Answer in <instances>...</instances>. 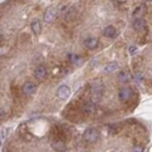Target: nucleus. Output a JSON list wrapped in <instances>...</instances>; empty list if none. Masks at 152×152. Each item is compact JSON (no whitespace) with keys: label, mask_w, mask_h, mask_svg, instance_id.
<instances>
[{"label":"nucleus","mask_w":152,"mask_h":152,"mask_svg":"<svg viewBox=\"0 0 152 152\" xmlns=\"http://www.w3.org/2000/svg\"><path fill=\"white\" fill-rule=\"evenodd\" d=\"M83 138L86 142L93 144V142H95L99 139V131L94 127L87 128L83 134Z\"/></svg>","instance_id":"nucleus-1"},{"label":"nucleus","mask_w":152,"mask_h":152,"mask_svg":"<svg viewBox=\"0 0 152 152\" xmlns=\"http://www.w3.org/2000/svg\"><path fill=\"white\" fill-rule=\"evenodd\" d=\"M133 95V90L130 88H123L120 89L119 91V99H120L121 102H126L128 101L129 99H131Z\"/></svg>","instance_id":"nucleus-2"},{"label":"nucleus","mask_w":152,"mask_h":152,"mask_svg":"<svg viewBox=\"0 0 152 152\" xmlns=\"http://www.w3.org/2000/svg\"><path fill=\"white\" fill-rule=\"evenodd\" d=\"M57 15V11L56 8L54 7H49L44 13V21L46 23H51L52 21L55 20Z\"/></svg>","instance_id":"nucleus-3"},{"label":"nucleus","mask_w":152,"mask_h":152,"mask_svg":"<svg viewBox=\"0 0 152 152\" xmlns=\"http://www.w3.org/2000/svg\"><path fill=\"white\" fill-rule=\"evenodd\" d=\"M56 95H57V97H58L59 99H61V100L68 99L69 97V95H70V88L68 87V86L62 85L58 88V89H57Z\"/></svg>","instance_id":"nucleus-4"},{"label":"nucleus","mask_w":152,"mask_h":152,"mask_svg":"<svg viewBox=\"0 0 152 152\" xmlns=\"http://www.w3.org/2000/svg\"><path fill=\"white\" fill-rule=\"evenodd\" d=\"M36 91V86L32 82H27L23 85L22 87V92L26 96H31V95L34 94Z\"/></svg>","instance_id":"nucleus-5"},{"label":"nucleus","mask_w":152,"mask_h":152,"mask_svg":"<svg viewBox=\"0 0 152 152\" xmlns=\"http://www.w3.org/2000/svg\"><path fill=\"white\" fill-rule=\"evenodd\" d=\"M95 110H96V104H95L93 101H88L82 106V111L83 113L87 114V115L93 114Z\"/></svg>","instance_id":"nucleus-6"},{"label":"nucleus","mask_w":152,"mask_h":152,"mask_svg":"<svg viewBox=\"0 0 152 152\" xmlns=\"http://www.w3.org/2000/svg\"><path fill=\"white\" fill-rule=\"evenodd\" d=\"M84 45L86 46V48H88V50H94L98 47L99 41L97 38H95V37H88L85 39Z\"/></svg>","instance_id":"nucleus-7"},{"label":"nucleus","mask_w":152,"mask_h":152,"mask_svg":"<svg viewBox=\"0 0 152 152\" xmlns=\"http://www.w3.org/2000/svg\"><path fill=\"white\" fill-rule=\"evenodd\" d=\"M47 75V69L45 66H38L34 70V77L37 80H43Z\"/></svg>","instance_id":"nucleus-8"},{"label":"nucleus","mask_w":152,"mask_h":152,"mask_svg":"<svg viewBox=\"0 0 152 152\" xmlns=\"http://www.w3.org/2000/svg\"><path fill=\"white\" fill-rule=\"evenodd\" d=\"M146 26V21L142 18H136L132 23V27L135 31H142Z\"/></svg>","instance_id":"nucleus-9"},{"label":"nucleus","mask_w":152,"mask_h":152,"mask_svg":"<svg viewBox=\"0 0 152 152\" xmlns=\"http://www.w3.org/2000/svg\"><path fill=\"white\" fill-rule=\"evenodd\" d=\"M145 12H146V6L145 4H142L134 10L132 15L135 18H142L145 14Z\"/></svg>","instance_id":"nucleus-10"},{"label":"nucleus","mask_w":152,"mask_h":152,"mask_svg":"<svg viewBox=\"0 0 152 152\" xmlns=\"http://www.w3.org/2000/svg\"><path fill=\"white\" fill-rule=\"evenodd\" d=\"M118 69H119V64L117 62L113 61V62H110V63H107L104 66V71L107 73H111V72H114L115 70H117Z\"/></svg>","instance_id":"nucleus-11"},{"label":"nucleus","mask_w":152,"mask_h":152,"mask_svg":"<svg viewBox=\"0 0 152 152\" xmlns=\"http://www.w3.org/2000/svg\"><path fill=\"white\" fill-rule=\"evenodd\" d=\"M68 58L69 60V62L71 64L76 65V66H80L81 64L83 63V59L82 57L75 54V53H69L68 54Z\"/></svg>","instance_id":"nucleus-12"},{"label":"nucleus","mask_w":152,"mask_h":152,"mask_svg":"<svg viewBox=\"0 0 152 152\" xmlns=\"http://www.w3.org/2000/svg\"><path fill=\"white\" fill-rule=\"evenodd\" d=\"M104 35L107 38H114L117 35V31L113 26H107L104 30Z\"/></svg>","instance_id":"nucleus-13"},{"label":"nucleus","mask_w":152,"mask_h":152,"mask_svg":"<svg viewBox=\"0 0 152 152\" xmlns=\"http://www.w3.org/2000/svg\"><path fill=\"white\" fill-rule=\"evenodd\" d=\"M31 28L32 32L34 33L35 35H39L42 31V25L39 20H33L31 24Z\"/></svg>","instance_id":"nucleus-14"},{"label":"nucleus","mask_w":152,"mask_h":152,"mask_svg":"<svg viewBox=\"0 0 152 152\" xmlns=\"http://www.w3.org/2000/svg\"><path fill=\"white\" fill-rule=\"evenodd\" d=\"M118 79H119L120 82L126 83V82H127L128 80H129V73H128L127 71H126V70H122L118 75Z\"/></svg>","instance_id":"nucleus-15"},{"label":"nucleus","mask_w":152,"mask_h":152,"mask_svg":"<svg viewBox=\"0 0 152 152\" xmlns=\"http://www.w3.org/2000/svg\"><path fill=\"white\" fill-rule=\"evenodd\" d=\"M75 15H76L75 11H74V10H72V9H70V10H69V11H68V12H66V21H71L75 17Z\"/></svg>","instance_id":"nucleus-16"},{"label":"nucleus","mask_w":152,"mask_h":152,"mask_svg":"<svg viewBox=\"0 0 152 152\" xmlns=\"http://www.w3.org/2000/svg\"><path fill=\"white\" fill-rule=\"evenodd\" d=\"M53 148L57 151H61V150H65L66 147H65V145L63 144L62 142H56L53 144Z\"/></svg>","instance_id":"nucleus-17"},{"label":"nucleus","mask_w":152,"mask_h":152,"mask_svg":"<svg viewBox=\"0 0 152 152\" xmlns=\"http://www.w3.org/2000/svg\"><path fill=\"white\" fill-rule=\"evenodd\" d=\"M137 50H138L137 47H135V46H130L129 48H128V52H129L131 55H133V54L136 53Z\"/></svg>","instance_id":"nucleus-18"},{"label":"nucleus","mask_w":152,"mask_h":152,"mask_svg":"<svg viewBox=\"0 0 152 152\" xmlns=\"http://www.w3.org/2000/svg\"><path fill=\"white\" fill-rule=\"evenodd\" d=\"M133 150L134 151H142V148H140V147H135V148H133Z\"/></svg>","instance_id":"nucleus-19"},{"label":"nucleus","mask_w":152,"mask_h":152,"mask_svg":"<svg viewBox=\"0 0 152 152\" xmlns=\"http://www.w3.org/2000/svg\"><path fill=\"white\" fill-rule=\"evenodd\" d=\"M0 137H1V135H0ZM0 145H1V138H0Z\"/></svg>","instance_id":"nucleus-20"},{"label":"nucleus","mask_w":152,"mask_h":152,"mask_svg":"<svg viewBox=\"0 0 152 152\" xmlns=\"http://www.w3.org/2000/svg\"><path fill=\"white\" fill-rule=\"evenodd\" d=\"M1 37H2V35H1V33H0V40H1Z\"/></svg>","instance_id":"nucleus-21"},{"label":"nucleus","mask_w":152,"mask_h":152,"mask_svg":"<svg viewBox=\"0 0 152 152\" xmlns=\"http://www.w3.org/2000/svg\"><path fill=\"white\" fill-rule=\"evenodd\" d=\"M147 1H150V0H147Z\"/></svg>","instance_id":"nucleus-22"}]
</instances>
